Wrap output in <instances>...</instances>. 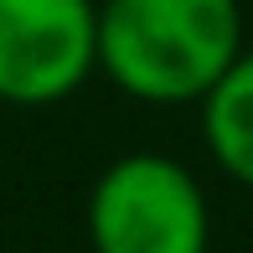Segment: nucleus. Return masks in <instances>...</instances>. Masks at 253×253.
Wrapping results in <instances>:
<instances>
[{"label": "nucleus", "instance_id": "1", "mask_svg": "<svg viewBox=\"0 0 253 253\" xmlns=\"http://www.w3.org/2000/svg\"><path fill=\"white\" fill-rule=\"evenodd\" d=\"M243 52L238 0H103L98 73L124 98L202 103Z\"/></svg>", "mask_w": 253, "mask_h": 253}, {"label": "nucleus", "instance_id": "3", "mask_svg": "<svg viewBox=\"0 0 253 253\" xmlns=\"http://www.w3.org/2000/svg\"><path fill=\"white\" fill-rule=\"evenodd\" d=\"M98 73L93 0H0V103L47 109Z\"/></svg>", "mask_w": 253, "mask_h": 253}, {"label": "nucleus", "instance_id": "2", "mask_svg": "<svg viewBox=\"0 0 253 253\" xmlns=\"http://www.w3.org/2000/svg\"><path fill=\"white\" fill-rule=\"evenodd\" d=\"M93 253H212V202L181 160L134 150L88 191Z\"/></svg>", "mask_w": 253, "mask_h": 253}, {"label": "nucleus", "instance_id": "4", "mask_svg": "<svg viewBox=\"0 0 253 253\" xmlns=\"http://www.w3.org/2000/svg\"><path fill=\"white\" fill-rule=\"evenodd\" d=\"M202 140L227 181L253 191V52L243 47L238 62L212 83L202 103Z\"/></svg>", "mask_w": 253, "mask_h": 253}]
</instances>
